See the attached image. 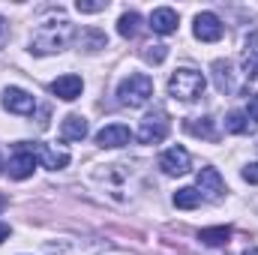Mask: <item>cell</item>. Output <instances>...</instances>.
I'll return each mask as SVG.
<instances>
[{"label": "cell", "instance_id": "7c38bea8", "mask_svg": "<svg viewBox=\"0 0 258 255\" xmlns=\"http://www.w3.org/2000/svg\"><path fill=\"white\" fill-rule=\"evenodd\" d=\"M150 27H153V33H162V36L174 33V30H177V12L168 9V6L153 9V12H150Z\"/></svg>", "mask_w": 258, "mask_h": 255}, {"label": "cell", "instance_id": "277c9868", "mask_svg": "<svg viewBox=\"0 0 258 255\" xmlns=\"http://www.w3.org/2000/svg\"><path fill=\"white\" fill-rule=\"evenodd\" d=\"M168 114L162 111V108H156L153 114H147L144 120H141V126H138V141L141 144H159L165 135H168Z\"/></svg>", "mask_w": 258, "mask_h": 255}, {"label": "cell", "instance_id": "ba28073f", "mask_svg": "<svg viewBox=\"0 0 258 255\" xmlns=\"http://www.w3.org/2000/svg\"><path fill=\"white\" fill-rule=\"evenodd\" d=\"M198 192H201V198H210V201H219L222 198L225 180L219 177L216 168H201L198 171Z\"/></svg>", "mask_w": 258, "mask_h": 255}, {"label": "cell", "instance_id": "d4e9b609", "mask_svg": "<svg viewBox=\"0 0 258 255\" xmlns=\"http://www.w3.org/2000/svg\"><path fill=\"white\" fill-rule=\"evenodd\" d=\"M243 180H246V183H258V162H252V165L243 168Z\"/></svg>", "mask_w": 258, "mask_h": 255}, {"label": "cell", "instance_id": "7a4b0ae2", "mask_svg": "<svg viewBox=\"0 0 258 255\" xmlns=\"http://www.w3.org/2000/svg\"><path fill=\"white\" fill-rule=\"evenodd\" d=\"M204 75L195 72V69H177L171 78H168V96L180 99V102H192L204 93Z\"/></svg>", "mask_w": 258, "mask_h": 255}, {"label": "cell", "instance_id": "603a6c76", "mask_svg": "<svg viewBox=\"0 0 258 255\" xmlns=\"http://www.w3.org/2000/svg\"><path fill=\"white\" fill-rule=\"evenodd\" d=\"M75 6H78V12H102L108 3H102V0H99V3H96V0H78Z\"/></svg>", "mask_w": 258, "mask_h": 255}, {"label": "cell", "instance_id": "6da1fadb", "mask_svg": "<svg viewBox=\"0 0 258 255\" xmlns=\"http://www.w3.org/2000/svg\"><path fill=\"white\" fill-rule=\"evenodd\" d=\"M69 36H72V24H69L66 18H60V21H45V24H39V27L33 30V36H30V51H33V54H54V51L66 48Z\"/></svg>", "mask_w": 258, "mask_h": 255}, {"label": "cell", "instance_id": "5bb4252c", "mask_svg": "<svg viewBox=\"0 0 258 255\" xmlns=\"http://www.w3.org/2000/svg\"><path fill=\"white\" fill-rule=\"evenodd\" d=\"M84 135H87V120H84L81 114L63 117V123H60V138H63V141H81Z\"/></svg>", "mask_w": 258, "mask_h": 255}, {"label": "cell", "instance_id": "f546056e", "mask_svg": "<svg viewBox=\"0 0 258 255\" xmlns=\"http://www.w3.org/2000/svg\"><path fill=\"white\" fill-rule=\"evenodd\" d=\"M0 171H3V159H0Z\"/></svg>", "mask_w": 258, "mask_h": 255}, {"label": "cell", "instance_id": "3957f363", "mask_svg": "<svg viewBox=\"0 0 258 255\" xmlns=\"http://www.w3.org/2000/svg\"><path fill=\"white\" fill-rule=\"evenodd\" d=\"M117 96H120V102L129 105V108H141V105L153 96V78L144 75V72H132V75H126V78L120 81Z\"/></svg>", "mask_w": 258, "mask_h": 255}, {"label": "cell", "instance_id": "9c48e42d", "mask_svg": "<svg viewBox=\"0 0 258 255\" xmlns=\"http://www.w3.org/2000/svg\"><path fill=\"white\" fill-rule=\"evenodd\" d=\"M129 138H132V132L123 123H108V126H102L96 132L99 147H123V144H129Z\"/></svg>", "mask_w": 258, "mask_h": 255}, {"label": "cell", "instance_id": "cb8c5ba5", "mask_svg": "<svg viewBox=\"0 0 258 255\" xmlns=\"http://www.w3.org/2000/svg\"><path fill=\"white\" fill-rule=\"evenodd\" d=\"M246 117H249L252 123H258V93H255V96H249V105H246Z\"/></svg>", "mask_w": 258, "mask_h": 255}, {"label": "cell", "instance_id": "4316f807", "mask_svg": "<svg viewBox=\"0 0 258 255\" xmlns=\"http://www.w3.org/2000/svg\"><path fill=\"white\" fill-rule=\"evenodd\" d=\"M6 33H9V30H6V21H3V18H0V45H3V42H6Z\"/></svg>", "mask_w": 258, "mask_h": 255}, {"label": "cell", "instance_id": "8fae6325", "mask_svg": "<svg viewBox=\"0 0 258 255\" xmlns=\"http://www.w3.org/2000/svg\"><path fill=\"white\" fill-rule=\"evenodd\" d=\"M33 168H36V156H33L30 150H18V153L9 159V165H6V171H9L12 180H27V177L33 174Z\"/></svg>", "mask_w": 258, "mask_h": 255}, {"label": "cell", "instance_id": "e0dca14e", "mask_svg": "<svg viewBox=\"0 0 258 255\" xmlns=\"http://www.w3.org/2000/svg\"><path fill=\"white\" fill-rule=\"evenodd\" d=\"M201 204V192L195 189V186H183V189L174 192V207H180V210H195Z\"/></svg>", "mask_w": 258, "mask_h": 255}, {"label": "cell", "instance_id": "ac0fdd59", "mask_svg": "<svg viewBox=\"0 0 258 255\" xmlns=\"http://www.w3.org/2000/svg\"><path fill=\"white\" fill-rule=\"evenodd\" d=\"M138 24H141V15H138V12H123L120 21H117V33L126 36V39H132V36L138 33Z\"/></svg>", "mask_w": 258, "mask_h": 255}, {"label": "cell", "instance_id": "5b68a950", "mask_svg": "<svg viewBox=\"0 0 258 255\" xmlns=\"http://www.w3.org/2000/svg\"><path fill=\"white\" fill-rule=\"evenodd\" d=\"M189 165H192V156H189V150H186V147H168V150L159 156V168H162L165 174H171V177L186 174V171H189Z\"/></svg>", "mask_w": 258, "mask_h": 255}, {"label": "cell", "instance_id": "9a60e30c", "mask_svg": "<svg viewBox=\"0 0 258 255\" xmlns=\"http://www.w3.org/2000/svg\"><path fill=\"white\" fill-rule=\"evenodd\" d=\"M228 237H231V228L228 225H216V228H201L198 231V240L204 246H225Z\"/></svg>", "mask_w": 258, "mask_h": 255}, {"label": "cell", "instance_id": "7402d4cb", "mask_svg": "<svg viewBox=\"0 0 258 255\" xmlns=\"http://www.w3.org/2000/svg\"><path fill=\"white\" fill-rule=\"evenodd\" d=\"M81 39L90 45V51H96V48H105V42H108V39H105V33H96V30H87Z\"/></svg>", "mask_w": 258, "mask_h": 255}, {"label": "cell", "instance_id": "8992f818", "mask_svg": "<svg viewBox=\"0 0 258 255\" xmlns=\"http://www.w3.org/2000/svg\"><path fill=\"white\" fill-rule=\"evenodd\" d=\"M195 39H201V42L222 39V21L213 12H198L195 15Z\"/></svg>", "mask_w": 258, "mask_h": 255}, {"label": "cell", "instance_id": "83f0119b", "mask_svg": "<svg viewBox=\"0 0 258 255\" xmlns=\"http://www.w3.org/2000/svg\"><path fill=\"white\" fill-rule=\"evenodd\" d=\"M243 255H258V246H252V249H246Z\"/></svg>", "mask_w": 258, "mask_h": 255}, {"label": "cell", "instance_id": "d6986e66", "mask_svg": "<svg viewBox=\"0 0 258 255\" xmlns=\"http://www.w3.org/2000/svg\"><path fill=\"white\" fill-rule=\"evenodd\" d=\"M213 72H216V87H219L222 93L234 87V84H231V63H228V60H216V63H213Z\"/></svg>", "mask_w": 258, "mask_h": 255}, {"label": "cell", "instance_id": "44dd1931", "mask_svg": "<svg viewBox=\"0 0 258 255\" xmlns=\"http://www.w3.org/2000/svg\"><path fill=\"white\" fill-rule=\"evenodd\" d=\"M165 54H168L165 45H147V48H144V60H147V63H162Z\"/></svg>", "mask_w": 258, "mask_h": 255}, {"label": "cell", "instance_id": "2e32d148", "mask_svg": "<svg viewBox=\"0 0 258 255\" xmlns=\"http://www.w3.org/2000/svg\"><path fill=\"white\" fill-rule=\"evenodd\" d=\"M186 132H192L198 138H207V141H216V129L210 117H189L186 120Z\"/></svg>", "mask_w": 258, "mask_h": 255}, {"label": "cell", "instance_id": "4fadbf2b", "mask_svg": "<svg viewBox=\"0 0 258 255\" xmlns=\"http://www.w3.org/2000/svg\"><path fill=\"white\" fill-rule=\"evenodd\" d=\"M33 153L42 159L45 168H54V171H57V168H66V165H69V153H66V150H57V147H51V144H36Z\"/></svg>", "mask_w": 258, "mask_h": 255}, {"label": "cell", "instance_id": "484cf974", "mask_svg": "<svg viewBox=\"0 0 258 255\" xmlns=\"http://www.w3.org/2000/svg\"><path fill=\"white\" fill-rule=\"evenodd\" d=\"M6 237H9V225H6V222H0V243H3Z\"/></svg>", "mask_w": 258, "mask_h": 255}, {"label": "cell", "instance_id": "4dcf8cb0", "mask_svg": "<svg viewBox=\"0 0 258 255\" xmlns=\"http://www.w3.org/2000/svg\"><path fill=\"white\" fill-rule=\"evenodd\" d=\"M255 75H258V72H255Z\"/></svg>", "mask_w": 258, "mask_h": 255}, {"label": "cell", "instance_id": "52a82bcc", "mask_svg": "<svg viewBox=\"0 0 258 255\" xmlns=\"http://www.w3.org/2000/svg\"><path fill=\"white\" fill-rule=\"evenodd\" d=\"M3 108L12 111V114H33L36 99H33L27 90H21V87H9V90L3 93Z\"/></svg>", "mask_w": 258, "mask_h": 255}, {"label": "cell", "instance_id": "30bf717a", "mask_svg": "<svg viewBox=\"0 0 258 255\" xmlns=\"http://www.w3.org/2000/svg\"><path fill=\"white\" fill-rule=\"evenodd\" d=\"M81 90H84V81H81L78 75H60V78H54V81H51V93H54L57 99H63V102L78 99V96H81Z\"/></svg>", "mask_w": 258, "mask_h": 255}, {"label": "cell", "instance_id": "ffe728a7", "mask_svg": "<svg viewBox=\"0 0 258 255\" xmlns=\"http://www.w3.org/2000/svg\"><path fill=\"white\" fill-rule=\"evenodd\" d=\"M225 129H228L231 135H243V132L249 129V117H246L243 111H231V114L225 117Z\"/></svg>", "mask_w": 258, "mask_h": 255}, {"label": "cell", "instance_id": "f1b7e54d", "mask_svg": "<svg viewBox=\"0 0 258 255\" xmlns=\"http://www.w3.org/2000/svg\"><path fill=\"white\" fill-rule=\"evenodd\" d=\"M3 204H6V198H3V195H0V210H3Z\"/></svg>", "mask_w": 258, "mask_h": 255}]
</instances>
